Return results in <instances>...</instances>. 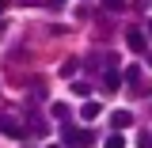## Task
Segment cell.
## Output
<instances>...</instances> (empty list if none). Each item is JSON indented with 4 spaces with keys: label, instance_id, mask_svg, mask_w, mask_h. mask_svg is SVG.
Instances as JSON below:
<instances>
[{
    "label": "cell",
    "instance_id": "obj_1",
    "mask_svg": "<svg viewBox=\"0 0 152 148\" xmlns=\"http://www.w3.org/2000/svg\"><path fill=\"white\" fill-rule=\"evenodd\" d=\"M61 141H65V148H91V144H95V133H91V129H80V125H69V122H65Z\"/></svg>",
    "mask_w": 152,
    "mask_h": 148
},
{
    "label": "cell",
    "instance_id": "obj_12",
    "mask_svg": "<svg viewBox=\"0 0 152 148\" xmlns=\"http://www.w3.org/2000/svg\"><path fill=\"white\" fill-rule=\"evenodd\" d=\"M4 8H8V0H0V15H4Z\"/></svg>",
    "mask_w": 152,
    "mask_h": 148
},
{
    "label": "cell",
    "instance_id": "obj_8",
    "mask_svg": "<svg viewBox=\"0 0 152 148\" xmlns=\"http://www.w3.org/2000/svg\"><path fill=\"white\" fill-rule=\"evenodd\" d=\"M103 76H107V80H103V87H118V84H122V80H118V72H114V69H107V72H103Z\"/></svg>",
    "mask_w": 152,
    "mask_h": 148
},
{
    "label": "cell",
    "instance_id": "obj_6",
    "mask_svg": "<svg viewBox=\"0 0 152 148\" xmlns=\"http://www.w3.org/2000/svg\"><path fill=\"white\" fill-rule=\"evenodd\" d=\"M103 148H126V137L114 129V137H107V141H103Z\"/></svg>",
    "mask_w": 152,
    "mask_h": 148
},
{
    "label": "cell",
    "instance_id": "obj_13",
    "mask_svg": "<svg viewBox=\"0 0 152 148\" xmlns=\"http://www.w3.org/2000/svg\"><path fill=\"white\" fill-rule=\"evenodd\" d=\"M148 141H152V137H148Z\"/></svg>",
    "mask_w": 152,
    "mask_h": 148
},
{
    "label": "cell",
    "instance_id": "obj_2",
    "mask_svg": "<svg viewBox=\"0 0 152 148\" xmlns=\"http://www.w3.org/2000/svg\"><path fill=\"white\" fill-rule=\"evenodd\" d=\"M0 133H4V137H23V125H19L15 118H8V114H0Z\"/></svg>",
    "mask_w": 152,
    "mask_h": 148
},
{
    "label": "cell",
    "instance_id": "obj_11",
    "mask_svg": "<svg viewBox=\"0 0 152 148\" xmlns=\"http://www.w3.org/2000/svg\"><path fill=\"white\" fill-rule=\"evenodd\" d=\"M103 4H107V8H110V12H114V8H118V12H122V8H126V0H103Z\"/></svg>",
    "mask_w": 152,
    "mask_h": 148
},
{
    "label": "cell",
    "instance_id": "obj_4",
    "mask_svg": "<svg viewBox=\"0 0 152 148\" xmlns=\"http://www.w3.org/2000/svg\"><path fill=\"white\" fill-rule=\"evenodd\" d=\"M110 122H114V129H129V125H133V114L129 110H114Z\"/></svg>",
    "mask_w": 152,
    "mask_h": 148
},
{
    "label": "cell",
    "instance_id": "obj_10",
    "mask_svg": "<svg viewBox=\"0 0 152 148\" xmlns=\"http://www.w3.org/2000/svg\"><path fill=\"white\" fill-rule=\"evenodd\" d=\"M76 69H80V65H76V61H65V65H61V76H72Z\"/></svg>",
    "mask_w": 152,
    "mask_h": 148
},
{
    "label": "cell",
    "instance_id": "obj_5",
    "mask_svg": "<svg viewBox=\"0 0 152 148\" xmlns=\"http://www.w3.org/2000/svg\"><path fill=\"white\" fill-rule=\"evenodd\" d=\"M80 118H84V122L99 118V103H84V106H80Z\"/></svg>",
    "mask_w": 152,
    "mask_h": 148
},
{
    "label": "cell",
    "instance_id": "obj_7",
    "mask_svg": "<svg viewBox=\"0 0 152 148\" xmlns=\"http://www.w3.org/2000/svg\"><path fill=\"white\" fill-rule=\"evenodd\" d=\"M50 114H53L57 122H69V110H65V103H57V106H50Z\"/></svg>",
    "mask_w": 152,
    "mask_h": 148
},
{
    "label": "cell",
    "instance_id": "obj_3",
    "mask_svg": "<svg viewBox=\"0 0 152 148\" xmlns=\"http://www.w3.org/2000/svg\"><path fill=\"white\" fill-rule=\"evenodd\" d=\"M126 42H129V50H145V31L141 27H129L126 31Z\"/></svg>",
    "mask_w": 152,
    "mask_h": 148
},
{
    "label": "cell",
    "instance_id": "obj_9",
    "mask_svg": "<svg viewBox=\"0 0 152 148\" xmlns=\"http://www.w3.org/2000/svg\"><path fill=\"white\" fill-rule=\"evenodd\" d=\"M137 80H141V69H137V65H133V69H126V84H137Z\"/></svg>",
    "mask_w": 152,
    "mask_h": 148
}]
</instances>
